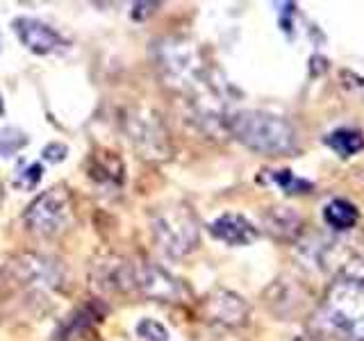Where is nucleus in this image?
I'll list each match as a JSON object with an SVG mask.
<instances>
[{
  "label": "nucleus",
  "mask_w": 364,
  "mask_h": 341,
  "mask_svg": "<svg viewBox=\"0 0 364 341\" xmlns=\"http://www.w3.org/2000/svg\"><path fill=\"white\" fill-rule=\"evenodd\" d=\"M323 221L328 223V227H333L337 232H348L358 225L360 212L353 202L344 198H335L323 207Z\"/></svg>",
  "instance_id": "nucleus-15"
},
{
  "label": "nucleus",
  "mask_w": 364,
  "mask_h": 341,
  "mask_svg": "<svg viewBox=\"0 0 364 341\" xmlns=\"http://www.w3.org/2000/svg\"><path fill=\"white\" fill-rule=\"evenodd\" d=\"M294 341H321V339L314 335H299V337H294Z\"/></svg>",
  "instance_id": "nucleus-22"
},
{
  "label": "nucleus",
  "mask_w": 364,
  "mask_h": 341,
  "mask_svg": "<svg viewBox=\"0 0 364 341\" xmlns=\"http://www.w3.org/2000/svg\"><path fill=\"white\" fill-rule=\"evenodd\" d=\"M136 335L144 341H168V330L164 323L155 321V318H141L136 323Z\"/></svg>",
  "instance_id": "nucleus-20"
},
{
  "label": "nucleus",
  "mask_w": 364,
  "mask_h": 341,
  "mask_svg": "<svg viewBox=\"0 0 364 341\" xmlns=\"http://www.w3.org/2000/svg\"><path fill=\"white\" fill-rule=\"evenodd\" d=\"M28 134L18 130V128H11V125H5L0 128V157H9L18 153L21 148L28 146Z\"/></svg>",
  "instance_id": "nucleus-18"
},
{
  "label": "nucleus",
  "mask_w": 364,
  "mask_h": 341,
  "mask_svg": "<svg viewBox=\"0 0 364 341\" xmlns=\"http://www.w3.org/2000/svg\"><path fill=\"white\" fill-rule=\"evenodd\" d=\"M14 32L18 41L34 55H53L68 45L60 32L39 18H30V16L14 18Z\"/></svg>",
  "instance_id": "nucleus-12"
},
{
  "label": "nucleus",
  "mask_w": 364,
  "mask_h": 341,
  "mask_svg": "<svg viewBox=\"0 0 364 341\" xmlns=\"http://www.w3.org/2000/svg\"><path fill=\"white\" fill-rule=\"evenodd\" d=\"M210 234L225 246H248L257 239V227L242 214H221L219 219L210 223Z\"/></svg>",
  "instance_id": "nucleus-13"
},
{
  "label": "nucleus",
  "mask_w": 364,
  "mask_h": 341,
  "mask_svg": "<svg viewBox=\"0 0 364 341\" xmlns=\"http://www.w3.org/2000/svg\"><path fill=\"white\" fill-rule=\"evenodd\" d=\"M91 289L98 296H119L134 291V261L117 253H100L89 269Z\"/></svg>",
  "instance_id": "nucleus-8"
},
{
  "label": "nucleus",
  "mask_w": 364,
  "mask_h": 341,
  "mask_svg": "<svg viewBox=\"0 0 364 341\" xmlns=\"http://www.w3.org/2000/svg\"><path fill=\"white\" fill-rule=\"evenodd\" d=\"M203 316L214 325L242 328L248 323L250 307L242 296L230 289H214L203 301Z\"/></svg>",
  "instance_id": "nucleus-11"
},
{
  "label": "nucleus",
  "mask_w": 364,
  "mask_h": 341,
  "mask_svg": "<svg viewBox=\"0 0 364 341\" xmlns=\"http://www.w3.org/2000/svg\"><path fill=\"white\" fill-rule=\"evenodd\" d=\"M121 128L128 141L146 162H166L173 153L162 114L148 105H130L121 112Z\"/></svg>",
  "instance_id": "nucleus-5"
},
{
  "label": "nucleus",
  "mask_w": 364,
  "mask_h": 341,
  "mask_svg": "<svg viewBox=\"0 0 364 341\" xmlns=\"http://www.w3.org/2000/svg\"><path fill=\"white\" fill-rule=\"evenodd\" d=\"M41 175H43V166L39 162H21L16 168V175H14V187L23 189V191H30L39 185Z\"/></svg>",
  "instance_id": "nucleus-19"
},
{
  "label": "nucleus",
  "mask_w": 364,
  "mask_h": 341,
  "mask_svg": "<svg viewBox=\"0 0 364 341\" xmlns=\"http://www.w3.org/2000/svg\"><path fill=\"white\" fill-rule=\"evenodd\" d=\"M66 155H68V148L64 144H48L43 148V159H48L50 164L62 162Z\"/></svg>",
  "instance_id": "nucleus-21"
},
{
  "label": "nucleus",
  "mask_w": 364,
  "mask_h": 341,
  "mask_svg": "<svg viewBox=\"0 0 364 341\" xmlns=\"http://www.w3.org/2000/svg\"><path fill=\"white\" fill-rule=\"evenodd\" d=\"M0 200H3V185H0Z\"/></svg>",
  "instance_id": "nucleus-23"
},
{
  "label": "nucleus",
  "mask_w": 364,
  "mask_h": 341,
  "mask_svg": "<svg viewBox=\"0 0 364 341\" xmlns=\"http://www.w3.org/2000/svg\"><path fill=\"white\" fill-rule=\"evenodd\" d=\"M73 219H75L73 196L62 185L50 187L48 191H41L28 205L26 214H23V221H26L28 230L43 239H55L64 234L73 225Z\"/></svg>",
  "instance_id": "nucleus-6"
},
{
  "label": "nucleus",
  "mask_w": 364,
  "mask_h": 341,
  "mask_svg": "<svg viewBox=\"0 0 364 341\" xmlns=\"http://www.w3.org/2000/svg\"><path fill=\"white\" fill-rule=\"evenodd\" d=\"M264 227L269 230V234H273L276 239L291 242V239L299 237L303 227V219L289 207H271L264 214Z\"/></svg>",
  "instance_id": "nucleus-14"
},
{
  "label": "nucleus",
  "mask_w": 364,
  "mask_h": 341,
  "mask_svg": "<svg viewBox=\"0 0 364 341\" xmlns=\"http://www.w3.org/2000/svg\"><path fill=\"white\" fill-rule=\"evenodd\" d=\"M262 301H264L267 310L271 314L291 321V318L301 316L307 310L310 291H307L301 282H296L294 278H278L276 282H271L264 289Z\"/></svg>",
  "instance_id": "nucleus-9"
},
{
  "label": "nucleus",
  "mask_w": 364,
  "mask_h": 341,
  "mask_svg": "<svg viewBox=\"0 0 364 341\" xmlns=\"http://www.w3.org/2000/svg\"><path fill=\"white\" fill-rule=\"evenodd\" d=\"M134 291L159 303H176L185 293L180 280L171 276L166 269L153 264V261L134 264Z\"/></svg>",
  "instance_id": "nucleus-10"
},
{
  "label": "nucleus",
  "mask_w": 364,
  "mask_h": 341,
  "mask_svg": "<svg viewBox=\"0 0 364 341\" xmlns=\"http://www.w3.org/2000/svg\"><path fill=\"white\" fill-rule=\"evenodd\" d=\"M153 62L162 80L182 94L198 98L203 94L214 91L212 71L205 64V57L198 48V43L182 37V34H168L159 37L151 45Z\"/></svg>",
  "instance_id": "nucleus-1"
},
{
  "label": "nucleus",
  "mask_w": 364,
  "mask_h": 341,
  "mask_svg": "<svg viewBox=\"0 0 364 341\" xmlns=\"http://www.w3.org/2000/svg\"><path fill=\"white\" fill-rule=\"evenodd\" d=\"M5 278L26 291H53L66 280V266L53 255L18 253L5 264Z\"/></svg>",
  "instance_id": "nucleus-7"
},
{
  "label": "nucleus",
  "mask_w": 364,
  "mask_h": 341,
  "mask_svg": "<svg viewBox=\"0 0 364 341\" xmlns=\"http://www.w3.org/2000/svg\"><path fill=\"white\" fill-rule=\"evenodd\" d=\"M269 180L289 196H301V193H310L314 189L310 180L299 178L294 170H269Z\"/></svg>",
  "instance_id": "nucleus-17"
},
{
  "label": "nucleus",
  "mask_w": 364,
  "mask_h": 341,
  "mask_svg": "<svg viewBox=\"0 0 364 341\" xmlns=\"http://www.w3.org/2000/svg\"><path fill=\"white\" fill-rule=\"evenodd\" d=\"M225 128L239 144H244L248 151L282 157L291 155L299 148L296 128L278 114L262 109H239L225 119Z\"/></svg>",
  "instance_id": "nucleus-3"
},
{
  "label": "nucleus",
  "mask_w": 364,
  "mask_h": 341,
  "mask_svg": "<svg viewBox=\"0 0 364 341\" xmlns=\"http://www.w3.org/2000/svg\"><path fill=\"white\" fill-rule=\"evenodd\" d=\"M316 325L339 341H364V278L337 276L316 307Z\"/></svg>",
  "instance_id": "nucleus-2"
},
{
  "label": "nucleus",
  "mask_w": 364,
  "mask_h": 341,
  "mask_svg": "<svg viewBox=\"0 0 364 341\" xmlns=\"http://www.w3.org/2000/svg\"><path fill=\"white\" fill-rule=\"evenodd\" d=\"M151 232L159 250L171 259H182L198 248L200 223L185 202L159 205L151 214Z\"/></svg>",
  "instance_id": "nucleus-4"
},
{
  "label": "nucleus",
  "mask_w": 364,
  "mask_h": 341,
  "mask_svg": "<svg viewBox=\"0 0 364 341\" xmlns=\"http://www.w3.org/2000/svg\"><path fill=\"white\" fill-rule=\"evenodd\" d=\"M323 141H326V146L330 148V151H335L339 157H353L364 148L362 132L350 130V128H339L335 132H330Z\"/></svg>",
  "instance_id": "nucleus-16"
}]
</instances>
